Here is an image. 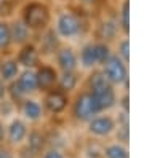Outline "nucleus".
Segmentation results:
<instances>
[{
	"instance_id": "obj_1",
	"label": "nucleus",
	"mask_w": 144,
	"mask_h": 158,
	"mask_svg": "<svg viewBox=\"0 0 144 158\" xmlns=\"http://www.w3.org/2000/svg\"><path fill=\"white\" fill-rule=\"evenodd\" d=\"M21 19L31 29V32H43L50 27L51 10L46 3L40 2V0H31L23 8Z\"/></svg>"
},
{
	"instance_id": "obj_2",
	"label": "nucleus",
	"mask_w": 144,
	"mask_h": 158,
	"mask_svg": "<svg viewBox=\"0 0 144 158\" xmlns=\"http://www.w3.org/2000/svg\"><path fill=\"white\" fill-rule=\"evenodd\" d=\"M83 29H85L83 18L71 10H64L58 13L53 26V31L59 37V40H66V42L79 39L83 34Z\"/></svg>"
},
{
	"instance_id": "obj_3",
	"label": "nucleus",
	"mask_w": 144,
	"mask_h": 158,
	"mask_svg": "<svg viewBox=\"0 0 144 158\" xmlns=\"http://www.w3.org/2000/svg\"><path fill=\"white\" fill-rule=\"evenodd\" d=\"M103 75L109 85L114 88H127L128 86V64L123 62L117 54H111V58L99 67Z\"/></svg>"
},
{
	"instance_id": "obj_4",
	"label": "nucleus",
	"mask_w": 144,
	"mask_h": 158,
	"mask_svg": "<svg viewBox=\"0 0 144 158\" xmlns=\"http://www.w3.org/2000/svg\"><path fill=\"white\" fill-rule=\"evenodd\" d=\"M99 109L94 102V98L90 89H82L77 93V96L72 102V115L79 122H90L94 115H99Z\"/></svg>"
},
{
	"instance_id": "obj_5",
	"label": "nucleus",
	"mask_w": 144,
	"mask_h": 158,
	"mask_svg": "<svg viewBox=\"0 0 144 158\" xmlns=\"http://www.w3.org/2000/svg\"><path fill=\"white\" fill-rule=\"evenodd\" d=\"M55 64L59 72H74L79 70V54L69 45H61L55 53Z\"/></svg>"
},
{
	"instance_id": "obj_6",
	"label": "nucleus",
	"mask_w": 144,
	"mask_h": 158,
	"mask_svg": "<svg viewBox=\"0 0 144 158\" xmlns=\"http://www.w3.org/2000/svg\"><path fill=\"white\" fill-rule=\"evenodd\" d=\"M35 75H37V86L38 91L46 93L58 85V77H59V70L51 64H38L35 67Z\"/></svg>"
},
{
	"instance_id": "obj_7",
	"label": "nucleus",
	"mask_w": 144,
	"mask_h": 158,
	"mask_svg": "<svg viewBox=\"0 0 144 158\" xmlns=\"http://www.w3.org/2000/svg\"><path fill=\"white\" fill-rule=\"evenodd\" d=\"M90 91H91V94L94 98V102H96V106H98L101 114L106 112V110H111L115 104H117V99H119L117 88H114L112 85H109V83H106V85H103L99 88L90 89Z\"/></svg>"
},
{
	"instance_id": "obj_8",
	"label": "nucleus",
	"mask_w": 144,
	"mask_h": 158,
	"mask_svg": "<svg viewBox=\"0 0 144 158\" xmlns=\"http://www.w3.org/2000/svg\"><path fill=\"white\" fill-rule=\"evenodd\" d=\"M69 94H66V93H63L61 89L58 88H53L50 91L45 93V98H43V109H46L50 114H61L64 112V110L67 109V106H69Z\"/></svg>"
},
{
	"instance_id": "obj_9",
	"label": "nucleus",
	"mask_w": 144,
	"mask_h": 158,
	"mask_svg": "<svg viewBox=\"0 0 144 158\" xmlns=\"http://www.w3.org/2000/svg\"><path fill=\"white\" fill-rule=\"evenodd\" d=\"M117 129V122L111 115H94L88 122V131L96 137H106Z\"/></svg>"
},
{
	"instance_id": "obj_10",
	"label": "nucleus",
	"mask_w": 144,
	"mask_h": 158,
	"mask_svg": "<svg viewBox=\"0 0 144 158\" xmlns=\"http://www.w3.org/2000/svg\"><path fill=\"white\" fill-rule=\"evenodd\" d=\"M40 53H38L37 45L32 42H29L23 46H19V51L16 54V61L19 64V67L23 69H35L40 64Z\"/></svg>"
},
{
	"instance_id": "obj_11",
	"label": "nucleus",
	"mask_w": 144,
	"mask_h": 158,
	"mask_svg": "<svg viewBox=\"0 0 144 158\" xmlns=\"http://www.w3.org/2000/svg\"><path fill=\"white\" fill-rule=\"evenodd\" d=\"M79 54V67L85 70H94L99 69V59L96 53V43L94 42H86L82 45Z\"/></svg>"
},
{
	"instance_id": "obj_12",
	"label": "nucleus",
	"mask_w": 144,
	"mask_h": 158,
	"mask_svg": "<svg viewBox=\"0 0 144 158\" xmlns=\"http://www.w3.org/2000/svg\"><path fill=\"white\" fill-rule=\"evenodd\" d=\"M10 35H11V45L23 46V45L31 42L32 32L24 24V21L21 18H18V19H13L10 23Z\"/></svg>"
},
{
	"instance_id": "obj_13",
	"label": "nucleus",
	"mask_w": 144,
	"mask_h": 158,
	"mask_svg": "<svg viewBox=\"0 0 144 158\" xmlns=\"http://www.w3.org/2000/svg\"><path fill=\"white\" fill-rule=\"evenodd\" d=\"M59 46H61L59 45V37L55 34L53 27H48V29H45L42 32L40 46H37L40 56H55V53Z\"/></svg>"
},
{
	"instance_id": "obj_14",
	"label": "nucleus",
	"mask_w": 144,
	"mask_h": 158,
	"mask_svg": "<svg viewBox=\"0 0 144 158\" xmlns=\"http://www.w3.org/2000/svg\"><path fill=\"white\" fill-rule=\"evenodd\" d=\"M43 104L40 101H37L31 96H27L23 102H21V114L24 115L26 120L29 122H38L43 117Z\"/></svg>"
},
{
	"instance_id": "obj_15",
	"label": "nucleus",
	"mask_w": 144,
	"mask_h": 158,
	"mask_svg": "<svg viewBox=\"0 0 144 158\" xmlns=\"http://www.w3.org/2000/svg\"><path fill=\"white\" fill-rule=\"evenodd\" d=\"M16 81H18V85L21 86V89L24 91L26 96H32L38 91L35 69H23L21 72H19Z\"/></svg>"
},
{
	"instance_id": "obj_16",
	"label": "nucleus",
	"mask_w": 144,
	"mask_h": 158,
	"mask_svg": "<svg viewBox=\"0 0 144 158\" xmlns=\"http://www.w3.org/2000/svg\"><path fill=\"white\" fill-rule=\"evenodd\" d=\"M27 125L24 120L21 118H15L11 123L8 125V131H7V136H8V141L10 144L13 145H19L24 139L27 137Z\"/></svg>"
},
{
	"instance_id": "obj_17",
	"label": "nucleus",
	"mask_w": 144,
	"mask_h": 158,
	"mask_svg": "<svg viewBox=\"0 0 144 158\" xmlns=\"http://www.w3.org/2000/svg\"><path fill=\"white\" fill-rule=\"evenodd\" d=\"M80 85V77H79V72L74 70V72H59V77H58V85L56 88L61 89L66 94H71L75 89H79Z\"/></svg>"
},
{
	"instance_id": "obj_18",
	"label": "nucleus",
	"mask_w": 144,
	"mask_h": 158,
	"mask_svg": "<svg viewBox=\"0 0 144 158\" xmlns=\"http://www.w3.org/2000/svg\"><path fill=\"white\" fill-rule=\"evenodd\" d=\"M19 72H21V67H19L16 58L2 59V64H0V78H2L5 83H10V81L16 80Z\"/></svg>"
},
{
	"instance_id": "obj_19",
	"label": "nucleus",
	"mask_w": 144,
	"mask_h": 158,
	"mask_svg": "<svg viewBox=\"0 0 144 158\" xmlns=\"http://www.w3.org/2000/svg\"><path fill=\"white\" fill-rule=\"evenodd\" d=\"M117 24L119 29L122 31L123 35L130 34V0H123L119 5V11H117Z\"/></svg>"
},
{
	"instance_id": "obj_20",
	"label": "nucleus",
	"mask_w": 144,
	"mask_h": 158,
	"mask_svg": "<svg viewBox=\"0 0 144 158\" xmlns=\"http://www.w3.org/2000/svg\"><path fill=\"white\" fill-rule=\"evenodd\" d=\"M114 54H117V56L123 61L130 64V40L127 35H123L120 40H117V43H115V51Z\"/></svg>"
},
{
	"instance_id": "obj_21",
	"label": "nucleus",
	"mask_w": 144,
	"mask_h": 158,
	"mask_svg": "<svg viewBox=\"0 0 144 158\" xmlns=\"http://www.w3.org/2000/svg\"><path fill=\"white\" fill-rule=\"evenodd\" d=\"M7 96L11 98V101L16 102V104H21V102L27 98V96L24 94V91L21 89V86L18 85V81H16V80L7 83Z\"/></svg>"
},
{
	"instance_id": "obj_22",
	"label": "nucleus",
	"mask_w": 144,
	"mask_h": 158,
	"mask_svg": "<svg viewBox=\"0 0 144 158\" xmlns=\"http://www.w3.org/2000/svg\"><path fill=\"white\" fill-rule=\"evenodd\" d=\"M43 147V136L38 131H31L27 134V148L34 153H38Z\"/></svg>"
},
{
	"instance_id": "obj_23",
	"label": "nucleus",
	"mask_w": 144,
	"mask_h": 158,
	"mask_svg": "<svg viewBox=\"0 0 144 158\" xmlns=\"http://www.w3.org/2000/svg\"><path fill=\"white\" fill-rule=\"evenodd\" d=\"M11 46V35H10V23L0 19V51L8 50Z\"/></svg>"
},
{
	"instance_id": "obj_24",
	"label": "nucleus",
	"mask_w": 144,
	"mask_h": 158,
	"mask_svg": "<svg viewBox=\"0 0 144 158\" xmlns=\"http://www.w3.org/2000/svg\"><path fill=\"white\" fill-rule=\"evenodd\" d=\"M104 155L106 158H128V150L122 144H111L106 147Z\"/></svg>"
},
{
	"instance_id": "obj_25",
	"label": "nucleus",
	"mask_w": 144,
	"mask_h": 158,
	"mask_svg": "<svg viewBox=\"0 0 144 158\" xmlns=\"http://www.w3.org/2000/svg\"><path fill=\"white\" fill-rule=\"evenodd\" d=\"M43 158H64V155H63L59 150H56V148H51V150L45 152Z\"/></svg>"
},
{
	"instance_id": "obj_26",
	"label": "nucleus",
	"mask_w": 144,
	"mask_h": 158,
	"mask_svg": "<svg viewBox=\"0 0 144 158\" xmlns=\"http://www.w3.org/2000/svg\"><path fill=\"white\" fill-rule=\"evenodd\" d=\"M74 2L80 3V5H85V6H96V5H99L103 0H74Z\"/></svg>"
},
{
	"instance_id": "obj_27",
	"label": "nucleus",
	"mask_w": 144,
	"mask_h": 158,
	"mask_svg": "<svg viewBox=\"0 0 144 158\" xmlns=\"http://www.w3.org/2000/svg\"><path fill=\"white\" fill-rule=\"evenodd\" d=\"M7 98V83L0 78V101H3Z\"/></svg>"
},
{
	"instance_id": "obj_28",
	"label": "nucleus",
	"mask_w": 144,
	"mask_h": 158,
	"mask_svg": "<svg viewBox=\"0 0 144 158\" xmlns=\"http://www.w3.org/2000/svg\"><path fill=\"white\" fill-rule=\"evenodd\" d=\"M0 158H13V156H11V153H10L7 148L0 147Z\"/></svg>"
},
{
	"instance_id": "obj_29",
	"label": "nucleus",
	"mask_w": 144,
	"mask_h": 158,
	"mask_svg": "<svg viewBox=\"0 0 144 158\" xmlns=\"http://www.w3.org/2000/svg\"><path fill=\"white\" fill-rule=\"evenodd\" d=\"M3 137H5V129H3V126L0 125V142L3 141Z\"/></svg>"
},
{
	"instance_id": "obj_30",
	"label": "nucleus",
	"mask_w": 144,
	"mask_h": 158,
	"mask_svg": "<svg viewBox=\"0 0 144 158\" xmlns=\"http://www.w3.org/2000/svg\"><path fill=\"white\" fill-rule=\"evenodd\" d=\"M2 8H3V0H0V13H2Z\"/></svg>"
},
{
	"instance_id": "obj_31",
	"label": "nucleus",
	"mask_w": 144,
	"mask_h": 158,
	"mask_svg": "<svg viewBox=\"0 0 144 158\" xmlns=\"http://www.w3.org/2000/svg\"><path fill=\"white\" fill-rule=\"evenodd\" d=\"M0 64H2V58H0Z\"/></svg>"
}]
</instances>
